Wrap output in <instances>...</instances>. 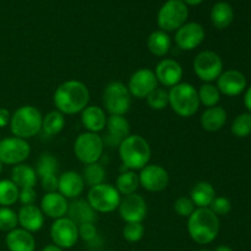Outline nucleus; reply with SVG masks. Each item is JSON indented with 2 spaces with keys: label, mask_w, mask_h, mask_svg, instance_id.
<instances>
[{
  "label": "nucleus",
  "mask_w": 251,
  "mask_h": 251,
  "mask_svg": "<svg viewBox=\"0 0 251 251\" xmlns=\"http://www.w3.org/2000/svg\"><path fill=\"white\" fill-rule=\"evenodd\" d=\"M54 105L64 115L81 113L90 102V91L78 80H68L61 83L54 92Z\"/></svg>",
  "instance_id": "nucleus-1"
},
{
  "label": "nucleus",
  "mask_w": 251,
  "mask_h": 251,
  "mask_svg": "<svg viewBox=\"0 0 251 251\" xmlns=\"http://www.w3.org/2000/svg\"><path fill=\"white\" fill-rule=\"evenodd\" d=\"M220 217L210 208H196L188 218V233L191 239L200 245L215 242L220 233Z\"/></svg>",
  "instance_id": "nucleus-2"
},
{
  "label": "nucleus",
  "mask_w": 251,
  "mask_h": 251,
  "mask_svg": "<svg viewBox=\"0 0 251 251\" xmlns=\"http://www.w3.org/2000/svg\"><path fill=\"white\" fill-rule=\"evenodd\" d=\"M118 149L123 166L129 171H141L151 159L150 144L140 135L130 134L120 142Z\"/></svg>",
  "instance_id": "nucleus-3"
},
{
  "label": "nucleus",
  "mask_w": 251,
  "mask_h": 251,
  "mask_svg": "<svg viewBox=\"0 0 251 251\" xmlns=\"http://www.w3.org/2000/svg\"><path fill=\"white\" fill-rule=\"evenodd\" d=\"M43 115L33 105H22L14 112L10 120V130L15 137L31 139L41 132Z\"/></svg>",
  "instance_id": "nucleus-4"
},
{
  "label": "nucleus",
  "mask_w": 251,
  "mask_h": 251,
  "mask_svg": "<svg viewBox=\"0 0 251 251\" xmlns=\"http://www.w3.org/2000/svg\"><path fill=\"white\" fill-rule=\"evenodd\" d=\"M169 105L176 115L190 118L200 108L198 90L189 82H180L168 91Z\"/></svg>",
  "instance_id": "nucleus-5"
},
{
  "label": "nucleus",
  "mask_w": 251,
  "mask_h": 251,
  "mask_svg": "<svg viewBox=\"0 0 251 251\" xmlns=\"http://www.w3.org/2000/svg\"><path fill=\"white\" fill-rule=\"evenodd\" d=\"M104 151V141L100 134L82 132L74 142V153L76 158L85 166L100 162Z\"/></svg>",
  "instance_id": "nucleus-6"
},
{
  "label": "nucleus",
  "mask_w": 251,
  "mask_h": 251,
  "mask_svg": "<svg viewBox=\"0 0 251 251\" xmlns=\"http://www.w3.org/2000/svg\"><path fill=\"white\" fill-rule=\"evenodd\" d=\"M189 17L188 5L183 0H167L157 14V24L164 32L176 31Z\"/></svg>",
  "instance_id": "nucleus-7"
},
{
  "label": "nucleus",
  "mask_w": 251,
  "mask_h": 251,
  "mask_svg": "<svg viewBox=\"0 0 251 251\" xmlns=\"http://www.w3.org/2000/svg\"><path fill=\"white\" fill-rule=\"evenodd\" d=\"M131 95L126 85L113 81L103 91V104L110 115H125L131 107Z\"/></svg>",
  "instance_id": "nucleus-8"
},
{
  "label": "nucleus",
  "mask_w": 251,
  "mask_h": 251,
  "mask_svg": "<svg viewBox=\"0 0 251 251\" xmlns=\"http://www.w3.org/2000/svg\"><path fill=\"white\" fill-rule=\"evenodd\" d=\"M122 195L114 185L102 183L90 188L87 194V202L91 207L100 213H110L119 207Z\"/></svg>",
  "instance_id": "nucleus-9"
},
{
  "label": "nucleus",
  "mask_w": 251,
  "mask_h": 251,
  "mask_svg": "<svg viewBox=\"0 0 251 251\" xmlns=\"http://www.w3.org/2000/svg\"><path fill=\"white\" fill-rule=\"evenodd\" d=\"M194 71L196 76L205 83H211L223 73V61L213 50L200 51L194 59Z\"/></svg>",
  "instance_id": "nucleus-10"
},
{
  "label": "nucleus",
  "mask_w": 251,
  "mask_h": 251,
  "mask_svg": "<svg viewBox=\"0 0 251 251\" xmlns=\"http://www.w3.org/2000/svg\"><path fill=\"white\" fill-rule=\"evenodd\" d=\"M31 154V146L27 140L20 137H6L0 140V162L7 166H17L26 161Z\"/></svg>",
  "instance_id": "nucleus-11"
},
{
  "label": "nucleus",
  "mask_w": 251,
  "mask_h": 251,
  "mask_svg": "<svg viewBox=\"0 0 251 251\" xmlns=\"http://www.w3.org/2000/svg\"><path fill=\"white\" fill-rule=\"evenodd\" d=\"M50 238L54 245L61 249H71L78 240V227L69 217L54 220L50 227Z\"/></svg>",
  "instance_id": "nucleus-12"
},
{
  "label": "nucleus",
  "mask_w": 251,
  "mask_h": 251,
  "mask_svg": "<svg viewBox=\"0 0 251 251\" xmlns=\"http://www.w3.org/2000/svg\"><path fill=\"white\" fill-rule=\"evenodd\" d=\"M157 87H158V81L154 75V71L149 68H142L135 71L130 76L129 83H127L131 97L137 98V100H146L147 96Z\"/></svg>",
  "instance_id": "nucleus-13"
},
{
  "label": "nucleus",
  "mask_w": 251,
  "mask_h": 251,
  "mask_svg": "<svg viewBox=\"0 0 251 251\" xmlns=\"http://www.w3.org/2000/svg\"><path fill=\"white\" fill-rule=\"evenodd\" d=\"M140 185L150 193H161L168 186L169 174L159 164H147L139 174Z\"/></svg>",
  "instance_id": "nucleus-14"
},
{
  "label": "nucleus",
  "mask_w": 251,
  "mask_h": 251,
  "mask_svg": "<svg viewBox=\"0 0 251 251\" xmlns=\"http://www.w3.org/2000/svg\"><path fill=\"white\" fill-rule=\"evenodd\" d=\"M205 29L198 22H186L176 31L174 41L181 50L190 51L201 46L205 39Z\"/></svg>",
  "instance_id": "nucleus-15"
},
{
  "label": "nucleus",
  "mask_w": 251,
  "mask_h": 251,
  "mask_svg": "<svg viewBox=\"0 0 251 251\" xmlns=\"http://www.w3.org/2000/svg\"><path fill=\"white\" fill-rule=\"evenodd\" d=\"M119 215L126 223L142 222L147 215V203L139 194L124 196L119 203Z\"/></svg>",
  "instance_id": "nucleus-16"
},
{
  "label": "nucleus",
  "mask_w": 251,
  "mask_h": 251,
  "mask_svg": "<svg viewBox=\"0 0 251 251\" xmlns=\"http://www.w3.org/2000/svg\"><path fill=\"white\" fill-rule=\"evenodd\" d=\"M157 81L164 87H174L181 82L184 71L180 64L174 59L164 58L154 68Z\"/></svg>",
  "instance_id": "nucleus-17"
},
{
  "label": "nucleus",
  "mask_w": 251,
  "mask_h": 251,
  "mask_svg": "<svg viewBox=\"0 0 251 251\" xmlns=\"http://www.w3.org/2000/svg\"><path fill=\"white\" fill-rule=\"evenodd\" d=\"M216 81H217V88L220 90L221 95L228 96V97L239 96L247 90V77L244 74L238 70L223 71Z\"/></svg>",
  "instance_id": "nucleus-18"
},
{
  "label": "nucleus",
  "mask_w": 251,
  "mask_h": 251,
  "mask_svg": "<svg viewBox=\"0 0 251 251\" xmlns=\"http://www.w3.org/2000/svg\"><path fill=\"white\" fill-rule=\"evenodd\" d=\"M107 135L103 139L104 146H119L120 142L130 135V123L124 115H109L107 119Z\"/></svg>",
  "instance_id": "nucleus-19"
},
{
  "label": "nucleus",
  "mask_w": 251,
  "mask_h": 251,
  "mask_svg": "<svg viewBox=\"0 0 251 251\" xmlns=\"http://www.w3.org/2000/svg\"><path fill=\"white\" fill-rule=\"evenodd\" d=\"M44 216L53 220L66 217L69 208L68 199L64 198L60 193H46L41 200V207Z\"/></svg>",
  "instance_id": "nucleus-20"
},
{
  "label": "nucleus",
  "mask_w": 251,
  "mask_h": 251,
  "mask_svg": "<svg viewBox=\"0 0 251 251\" xmlns=\"http://www.w3.org/2000/svg\"><path fill=\"white\" fill-rule=\"evenodd\" d=\"M85 181L81 174L77 172L68 171L59 176L58 193H60L64 198L77 199L85 190Z\"/></svg>",
  "instance_id": "nucleus-21"
},
{
  "label": "nucleus",
  "mask_w": 251,
  "mask_h": 251,
  "mask_svg": "<svg viewBox=\"0 0 251 251\" xmlns=\"http://www.w3.org/2000/svg\"><path fill=\"white\" fill-rule=\"evenodd\" d=\"M17 220L22 229L29 233L39 232L44 226L43 212L36 205L22 206L17 213Z\"/></svg>",
  "instance_id": "nucleus-22"
},
{
  "label": "nucleus",
  "mask_w": 251,
  "mask_h": 251,
  "mask_svg": "<svg viewBox=\"0 0 251 251\" xmlns=\"http://www.w3.org/2000/svg\"><path fill=\"white\" fill-rule=\"evenodd\" d=\"M108 117L103 108L98 105H87L85 109L81 112V123L86 131L88 132H98L103 131L107 125Z\"/></svg>",
  "instance_id": "nucleus-23"
},
{
  "label": "nucleus",
  "mask_w": 251,
  "mask_h": 251,
  "mask_svg": "<svg viewBox=\"0 0 251 251\" xmlns=\"http://www.w3.org/2000/svg\"><path fill=\"white\" fill-rule=\"evenodd\" d=\"M5 242H6V247L10 251L36 250V240H34L33 234L22 228H15V229L7 232Z\"/></svg>",
  "instance_id": "nucleus-24"
},
{
  "label": "nucleus",
  "mask_w": 251,
  "mask_h": 251,
  "mask_svg": "<svg viewBox=\"0 0 251 251\" xmlns=\"http://www.w3.org/2000/svg\"><path fill=\"white\" fill-rule=\"evenodd\" d=\"M66 217L70 218L77 226L83 223H95L97 212L87 202V200H74L69 203Z\"/></svg>",
  "instance_id": "nucleus-25"
},
{
  "label": "nucleus",
  "mask_w": 251,
  "mask_h": 251,
  "mask_svg": "<svg viewBox=\"0 0 251 251\" xmlns=\"http://www.w3.org/2000/svg\"><path fill=\"white\" fill-rule=\"evenodd\" d=\"M226 123H227V112L220 105L207 108L200 118L201 126L208 132L218 131L225 126Z\"/></svg>",
  "instance_id": "nucleus-26"
},
{
  "label": "nucleus",
  "mask_w": 251,
  "mask_h": 251,
  "mask_svg": "<svg viewBox=\"0 0 251 251\" xmlns=\"http://www.w3.org/2000/svg\"><path fill=\"white\" fill-rule=\"evenodd\" d=\"M216 198V190L208 181H199L191 189L190 199L198 208H207Z\"/></svg>",
  "instance_id": "nucleus-27"
},
{
  "label": "nucleus",
  "mask_w": 251,
  "mask_h": 251,
  "mask_svg": "<svg viewBox=\"0 0 251 251\" xmlns=\"http://www.w3.org/2000/svg\"><path fill=\"white\" fill-rule=\"evenodd\" d=\"M36 169L28 164H17L14 166L11 171V180L19 189L24 188H34L37 183Z\"/></svg>",
  "instance_id": "nucleus-28"
},
{
  "label": "nucleus",
  "mask_w": 251,
  "mask_h": 251,
  "mask_svg": "<svg viewBox=\"0 0 251 251\" xmlns=\"http://www.w3.org/2000/svg\"><path fill=\"white\" fill-rule=\"evenodd\" d=\"M172 47V39L167 32L162 29L153 31L147 38V48L150 53L154 56H166Z\"/></svg>",
  "instance_id": "nucleus-29"
},
{
  "label": "nucleus",
  "mask_w": 251,
  "mask_h": 251,
  "mask_svg": "<svg viewBox=\"0 0 251 251\" xmlns=\"http://www.w3.org/2000/svg\"><path fill=\"white\" fill-rule=\"evenodd\" d=\"M234 19V11L227 1H218L211 10V21L218 29H225L229 26Z\"/></svg>",
  "instance_id": "nucleus-30"
},
{
  "label": "nucleus",
  "mask_w": 251,
  "mask_h": 251,
  "mask_svg": "<svg viewBox=\"0 0 251 251\" xmlns=\"http://www.w3.org/2000/svg\"><path fill=\"white\" fill-rule=\"evenodd\" d=\"M65 126V115L59 110H51L43 117L41 131L47 136H55L60 134Z\"/></svg>",
  "instance_id": "nucleus-31"
},
{
  "label": "nucleus",
  "mask_w": 251,
  "mask_h": 251,
  "mask_svg": "<svg viewBox=\"0 0 251 251\" xmlns=\"http://www.w3.org/2000/svg\"><path fill=\"white\" fill-rule=\"evenodd\" d=\"M140 186L139 174L135 173L134 171H125L120 172L119 176L115 181V189L119 191L120 195H131L136 193Z\"/></svg>",
  "instance_id": "nucleus-32"
},
{
  "label": "nucleus",
  "mask_w": 251,
  "mask_h": 251,
  "mask_svg": "<svg viewBox=\"0 0 251 251\" xmlns=\"http://www.w3.org/2000/svg\"><path fill=\"white\" fill-rule=\"evenodd\" d=\"M20 189L14 184L11 179L0 180V206L10 207L19 201Z\"/></svg>",
  "instance_id": "nucleus-33"
},
{
  "label": "nucleus",
  "mask_w": 251,
  "mask_h": 251,
  "mask_svg": "<svg viewBox=\"0 0 251 251\" xmlns=\"http://www.w3.org/2000/svg\"><path fill=\"white\" fill-rule=\"evenodd\" d=\"M34 169H36L37 176L41 179L46 176L56 174V172L59 169V162L51 153L43 152L39 156L38 161H37V167Z\"/></svg>",
  "instance_id": "nucleus-34"
},
{
  "label": "nucleus",
  "mask_w": 251,
  "mask_h": 251,
  "mask_svg": "<svg viewBox=\"0 0 251 251\" xmlns=\"http://www.w3.org/2000/svg\"><path fill=\"white\" fill-rule=\"evenodd\" d=\"M81 176H82L85 184H87L90 188H92V186L104 183L105 169L103 168V166L100 162H96V163L87 164Z\"/></svg>",
  "instance_id": "nucleus-35"
},
{
  "label": "nucleus",
  "mask_w": 251,
  "mask_h": 251,
  "mask_svg": "<svg viewBox=\"0 0 251 251\" xmlns=\"http://www.w3.org/2000/svg\"><path fill=\"white\" fill-rule=\"evenodd\" d=\"M199 100H200V104L205 105V107L211 108L216 107L221 100V92L217 88V86L212 85V83H203L200 86L198 90Z\"/></svg>",
  "instance_id": "nucleus-36"
},
{
  "label": "nucleus",
  "mask_w": 251,
  "mask_h": 251,
  "mask_svg": "<svg viewBox=\"0 0 251 251\" xmlns=\"http://www.w3.org/2000/svg\"><path fill=\"white\" fill-rule=\"evenodd\" d=\"M232 134L244 139L251 134V113H242L232 123Z\"/></svg>",
  "instance_id": "nucleus-37"
},
{
  "label": "nucleus",
  "mask_w": 251,
  "mask_h": 251,
  "mask_svg": "<svg viewBox=\"0 0 251 251\" xmlns=\"http://www.w3.org/2000/svg\"><path fill=\"white\" fill-rule=\"evenodd\" d=\"M147 104L151 109L154 110H162L169 105V97H168V91L166 88L157 87L156 90L152 91L146 98Z\"/></svg>",
  "instance_id": "nucleus-38"
},
{
  "label": "nucleus",
  "mask_w": 251,
  "mask_h": 251,
  "mask_svg": "<svg viewBox=\"0 0 251 251\" xmlns=\"http://www.w3.org/2000/svg\"><path fill=\"white\" fill-rule=\"evenodd\" d=\"M145 227L142 222L126 223L123 228V237L129 243H137L144 238Z\"/></svg>",
  "instance_id": "nucleus-39"
},
{
  "label": "nucleus",
  "mask_w": 251,
  "mask_h": 251,
  "mask_svg": "<svg viewBox=\"0 0 251 251\" xmlns=\"http://www.w3.org/2000/svg\"><path fill=\"white\" fill-rule=\"evenodd\" d=\"M19 225L17 213L10 207H2L0 206V230L10 232L15 229Z\"/></svg>",
  "instance_id": "nucleus-40"
},
{
  "label": "nucleus",
  "mask_w": 251,
  "mask_h": 251,
  "mask_svg": "<svg viewBox=\"0 0 251 251\" xmlns=\"http://www.w3.org/2000/svg\"><path fill=\"white\" fill-rule=\"evenodd\" d=\"M196 210V206L194 205L193 200L188 196H180L174 202V211L176 212V215H179L180 217L189 218L193 215L194 211Z\"/></svg>",
  "instance_id": "nucleus-41"
},
{
  "label": "nucleus",
  "mask_w": 251,
  "mask_h": 251,
  "mask_svg": "<svg viewBox=\"0 0 251 251\" xmlns=\"http://www.w3.org/2000/svg\"><path fill=\"white\" fill-rule=\"evenodd\" d=\"M208 208L216 216L220 217V216H226L230 212V210H232V202H230L229 199L225 198V196H216L215 200L212 201V203H211Z\"/></svg>",
  "instance_id": "nucleus-42"
},
{
  "label": "nucleus",
  "mask_w": 251,
  "mask_h": 251,
  "mask_svg": "<svg viewBox=\"0 0 251 251\" xmlns=\"http://www.w3.org/2000/svg\"><path fill=\"white\" fill-rule=\"evenodd\" d=\"M78 227V238H81L85 242L91 243L97 238V228L95 223H83L77 226Z\"/></svg>",
  "instance_id": "nucleus-43"
},
{
  "label": "nucleus",
  "mask_w": 251,
  "mask_h": 251,
  "mask_svg": "<svg viewBox=\"0 0 251 251\" xmlns=\"http://www.w3.org/2000/svg\"><path fill=\"white\" fill-rule=\"evenodd\" d=\"M37 200V193L34 188H24L20 189L19 201L22 203V206L34 205Z\"/></svg>",
  "instance_id": "nucleus-44"
},
{
  "label": "nucleus",
  "mask_w": 251,
  "mask_h": 251,
  "mask_svg": "<svg viewBox=\"0 0 251 251\" xmlns=\"http://www.w3.org/2000/svg\"><path fill=\"white\" fill-rule=\"evenodd\" d=\"M41 185L46 193H55V191H58L59 176H56V174L43 176V178H41Z\"/></svg>",
  "instance_id": "nucleus-45"
},
{
  "label": "nucleus",
  "mask_w": 251,
  "mask_h": 251,
  "mask_svg": "<svg viewBox=\"0 0 251 251\" xmlns=\"http://www.w3.org/2000/svg\"><path fill=\"white\" fill-rule=\"evenodd\" d=\"M11 114L6 108H0V127H5L10 124Z\"/></svg>",
  "instance_id": "nucleus-46"
},
{
  "label": "nucleus",
  "mask_w": 251,
  "mask_h": 251,
  "mask_svg": "<svg viewBox=\"0 0 251 251\" xmlns=\"http://www.w3.org/2000/svg\"><path fill=\"white\" fill-rule=\"evenodd\" d=\"M244 104H245V107H247V109L251 113V86L250 87H248L247 91H245Z\"/></svg>",
  "instance_id": "nucleus-47"
},
{
  "label": "nucleus",
  "mask_w": 251,
  "mask_h": 251,
  "mask_svg": "<svg viewBox=\"0 0 251 251\" xmlns=\"http://www.w3.org/2000/svg\"><path fill=\"white\" fill-rule=\"evenodd\" d=\"M42 251H64V250L61 249V248L56 247V245L49 244V245H47V247H44L43 249H42Z\"/></svg>",
  "instance_id": "nucleus-48"
},
{
  "label": "nucleus",
  "mask_w": 251,
  "mask_h": 251,
  "mask_svg": "<svg viewBox=\"0 0 251 251\" xmlns=\"http://www.w3.org/2000/svg\"><path fill=\"white\" fill-rule=\"evenodd\" d=\"M186 5H193V6H196V5L201 4L203 0H183Z\"/></svg>",
  "instance_id": "nucleus-49"
},
{
  "label": "nucleus",
  "mask_w": 251,
  "mask_h": 251,
  "mask_svg": "<svg viewBox=\"0 0 251 251\" xmlns=\"http://www.w3.org/2000/svg\"><path fill=\"white\" fill-rule=\"evenodd\" d=\"M215 251H233L232 248H229L228 245H220V247L216 248Z\"/></svg>",
  "instance_id": "nucleus-50"
},
{
  "label": "nucleus",
  "mask_w": 251,
  "mask_h": 251,
  "mask_svg": "<svg viewBox=\"0 0 251 251\" xmlns=\"http://www.w3.org/2000/svg\"><path fill=\"white\" fill-rule=\"evenodd\" d=\"M1 172H2V163L0 162V174H1Z\"/></svg>",
  "instance_id": "nucleus-51"
},
{
  "label": "nucleus",
  "mask_w": 251,
  "mask_h": 251,
  "mask_svg": "<svg viewBox=\"0 0 251 251\" xmlns=\"http://www.w3.org/2000/svg\"><path fill=\"white\" fill-rule=\"evenodd\" d=\"M199 251H211V250H207V249H202V250H199Z\"/></svg>",
  "instance_id": "nucleus-52"
}]
</instances>
